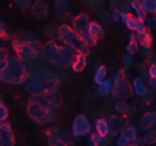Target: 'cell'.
I'll return each mask as SVG.
<instances>
[{
	"label": "cell",
	"instance_id": "32",
	"mask_svg": "<svg viewBox=\"0 0 156 146\" xmlns=\"http://www.w3.org/2000/svg\"><path fill=\"white\" fill-rule=\"evenodd\" d=\"M122 64H124V69L133 67V66H134V57H133V54L126 53V54L122 56Z\"/></svg>",
	"mask_w": 156,
	"mask_h": 146
},
{
	"label": "cell",
	"instance_id": "12",
	"mask_svg": "<svg viewBox=\"0 0 156 146\" xmlns=\"http://www.w3.org/2000/svg\"><path fill=\"white\" fill-rule=\"evenodd\" d=\"M15 134L12 126L6 121H0V146H15Z\"/></svg>",
	"mask_w": 156,
	"mask_h": 146
},
{
	"label": "cell",
	"instance_id": "4",
	"mask_svg": "<svg viewBox=\"0 0 156 146\" xmlns=\"http://www.w3.org/2000/svg\"><path fill=\"white\" fill-rule=\"evenodd\" d=\"M29 75L27 63L20 60L16 54H9L0 67V82L6 85H23Z\"/></svg>",
	"mask_w": 156,
	"mask_h": 146
},
{
	"label": "cell",
	"instance_id": "43",
	"mask_svg": "<svg viewBox=\"0 0 156 146\" xmlns=\"http://www.w3.org/2000/svg\"><path fill=\"white\" fill-rule=\"evenodd\" d=\"M2 104H5V102H3V97L0 95V105H2Z\"/></svg>",
	"mask_w": 156,
	"mask_h": 146
},
{
	"label": "cell",
	"instance_id": "44",
	"mask_svg": "<svg viewBox=\"0 0 156 146\" xmlns=\"http://www.w3.org/2000/svg\"><path fill=\"white\" fill-rule=\"evenodd\" d=\"M126 146H136V145H134V143H133V142H130L129 145H126Z\"/></svg>",
	"mask_w": 156,
	"mask_h": 146
},
{
	"label": "cell",
	"instance_id": "35",
	"mask_svg": "<svg viewBox=\"0 0 156 146\" xmlns=\"http://www.w3.org/2000/svg\"><path fill=\"white\" fill-rule=\"evenodd\" d=\"M101 22L105 25V27H108L109 23L112 22L111 19V12H107V10H101Z\"/></svg>",
	"mask_w": 156,
	"mask_h": 146
},
{
	"label": "cell",
	"instance_id": "13",
	"mask_svg": "<svg viewBox=\"0 0 156 146\" xmlns=\"http://www.w3.org/2000/svg\"><path fill=\"white\" fill-rule=\"evenodd\" d=\"M34 98H37L40 102H42V104L47 105V107H51L54 110L60 108V105H61V97H60V94H58V89L50 91V92H45V94L34 97Z\"/></svg>",
	"mask_w": 156,
	"mask_h": 146
},
{
	"label": "cell",
	"instance_id": "11",
	"mask_svg": "<svg viewBox=\"0 0 156 146\" xmlns=\"http://www.w3.org/2000/svg\"><path fill=\"white\" fill-rule=\"evenodd\" d=\"M107 121H108L109 127V136L115 137L117 134H120V132L129 124V117H126L124 114H114V116H109L107 118Z\"/></svg>",
	"mask_w": 156,
	"mask_h": 146
},
{
	"label": "cell",
	"instance_id": "40",
	"mask_svg": "<svg viewBox=\"0 0 156 146\" xmlns=\"http://www.w3.org/2000/svg\"><path fill=\"white\" fill-rule=\"evenodd\" d=\"M111 19H112V22H120V10H112Z\"/></svg>",
	"mask_w": 156,
	"mask_h": 146
},
{
	"label": "cell",
	"instance_id": "36",
	"mask_svg": "<svg viewBox=\"0 0 156 146\" xmlns=\"http://www.w3.org/2000/svg\"><path fill=\"white\" fill-rule=\"evenodd\" d=\"M7 117H9V110L5 104L0 105V121H6Z\"/></svg>",
	"mask_w": 156,
	"mask_h": 146
},
{
	"label": "cell",
	"instance_id": "27",
	"mask_svg": "<svg viewBox=\"0 0 156 146\" xmlns=\"http://www.w3.org/2000/svg\"><path fill=\"white\" fill-rule=\"evenodd\" d=\"M137 51H139V42H137L136 34L133 32V34L130 35L129 44H127V47H126V53H129V54H133V56H134Z\"/></svg>",
	"mask_w": 156,
	"mask_h": 146
},
{
	"label": "cell",
	"instance_id": "37",
	"mask_svg": "<svg viewBox=\"0 0 156 146\" xmlns=\"http://www.w3.org/2000/svg\"><path fill=\"white\" fill-rule=\"evenodd\" d=\"M114 143H115V146H126L130 143V140H127L124 136H121V134H118L115 137V140H114Z\"/></svg>",
	"mask_w": 156,
	"mask_h": 146
},
{
	"label": "cell",
	"instance_id": "22",
	"mask_svg": "<svg viewBox=\"0 0 156 146\" xmlns=\"http://www.w3.org/2000/svg\"><path fill=\"white\" fill-rule=\"evenodd\" d=\"M94 127H95V132L99 133L101 136H108L109 134V127H108V121L105 117H99L95 120L94 123Z\"/></svg>",
	"mask_w": 156,
	"mask_h": 146
},
{
	"label": "cell",
	"instance_id": "21",
	"mask_svg": "<svg viewBox=\"0 0 156 146\" xmlns=\"http://www.w3.org/2000/svg\"><path fill=\"white\" fill-rule=\"evenodd\" d=\"M105 34V29L102 27L101 23H98L95 21H90L89 22V35H90V38L94 40V41L98 42V40H101L102 37Z\"/></svg>",
	"mask_w": 156,
	"mask_h": 146
},
{
	"label": "cell",
	"instance_id": "17",
	"mask_svg": "<svg viewBox=\"0 0 156 146\" xmlns=\"http://www.w3.org/2000/svg\"><path fill=\"white\" fill-rule=\"evenodd\" d=\"M131 91L136 94L137 97H146L147 95V86L144 85V80H143V77L142 76H137L133 79V82H131Z\"/></svg>",
	"mask_w": 156,
	"mask_h": 146
},
{
	"label": "cell",
	"instance_id": "24",
	"mask_svg": "<svg viewBox=\"0 0 156 146\" xmlns=\"http://www.w3.org/2000/svg\"><path fill=\"white\" fill-rule=\"evenodd\" d=\"M107 77V67L104 64H98L96 69L94 70V84L99 85Z\"/></svg>",
	"mask_w": 156,
	"mask_h": 146
},
{
	"label": "cell",
	"instance_id": "1",
	"mask_svg": "<svg viewBox=\"0 0 156 146\" xmlns=\"http://www.w3.org/2000/svg\"><path fill=\"white\" fill-rule=\"evenodd\" d=\"M60 76L51 69L29 70L27 80L23 82V88L29 94V97H38L50 91H57L60 88Z\"/></svg>",
	"mask_w": 156,
	"mask_h": 146
},
{
	"label": "cell",
	"instance_id": "8",
	"mask_svg": "<svg viewBox=\"0 0 156 146\" xmlns=\"http://www.w3.org/2000/svg\"><path fill=\"white\" fill-rule=\"evenodd\" d=\"M131 85L127 80V75H126V69L117 70L115 76L112 79V89H111V95L114 99H126L127 97L131 95Z\"/></svg>",
	"mask_w": 156,
	"mask_h": 146
},
{
	"label": "cell",
	"instance_id": "42",
	"mask_svg": "<svg viewBox=\"0 0 156 146\" xmlns=\"http://www.w3.org/2000/svg\"><path fill=\"white\" fill-rule=\"evenodd\" d=\"M86 137H88V139H86V145H88V146H96V145H95V142L92 140V137H90L89 134L86 136Z\"/></svg>",
	"mask_w": 156,
	"mask_h": 146
},
{
	"label": "cell",
	"instance_id": "39",
	"mask_svg": "<svg viewBox=\"0 0 156 146\" xmlns=\"http://www.w3.org/2000/svg\"><path fill=\"white\" fill-rule=\"evenodd\" d=\"M120 2H121V0H109V10H111V12H112V10H118Z\"/></svg>",
	"mask_w": 156,
	"mask_h": 146
},
{
	"label": "cell",
	"instance_id": "19",
	"mask_svg": "<svg viewBox=\"0 0 156 146\" xmlns=\"http://www.w3.org/2000/svg\"><path fill=\"white\" fill-rule=\"evenodd\" d=\"M86 64H88V56H83V54L76 53L75 59H73V62L70 64V69L73 70L75 73H80L82 70H85Z\"/></svg>",
	"mask_w": 156,
	"mask_h": 146
},
{
	"label": "cell",
	"instance_id": "16",
	"mask_svg": "<svg viewBox=\"0 0 156 146\" xmlns=\"http://www.w3.org/2000/svg\"><path fill=\"white\" fill-rule=\"evenodd\" d=\"M54 12L58 19L67 21L69 15H70V3H69V0H54Z\"/></svg>",
	"mask_w": 156,
	"mask_h": 146
},
{
	"label": "cell",
	"instance_id": "10",
	"mask_svg": "<svg viewBox=\"0 0 156 146\" xmlns=\"http://www.w3.org/2000/svg\"><path fill=\"white\" fill-rule=\"evenodd\" d=\"M92 132V126L90 121L85 114H77L73 121H72V127H70V133L73 136V139H82L86 137L89 133Z\"/></svg>",
	"mask_w": 156,
	"mask_h": 146
},
{
	"label": "cell",
	"instance_id": "41",
	"mask_svg": "<svg viewBox=\"0 0 156 146\" xmlns=\"http://www.w3.org/2000/svg\"><path fill=\"white\" fill-rule=\"evenodd\" d=\"M131 142H133L136 146H143V145H144V143H143V139H142V137H139V136H137L134 140H131Z\"/></svg>",
	"mask_w": 156,
	"mask_h": 146
},
{
	"label": "cell",
	"instance_id": "31",
	"mask_svg": "<svg viewBox=\"0 0 156 146\" xmlns=\"http://www.w3.org/2000/svg\"><path fill=\"white\" fill-rule=\"evenodd\" d=\"M0 40H3V41H9V40H10L7 25L3 21H0Z\"/></svg>",
	"mask_w": 156,
	"mask_h": 146
},
{
	"label": "cell",
	"instance_id": "25",
	"mask_svg": "<svg viewBox=\"0 0 156 146\" xmlns=\"http://www.w3.org/2000/svg\"><path fill=\"white\" fill-rule=\"evenodd\" d=\"M114 110H115L117 114H124V116H127L130 112V105L126 99H115Z\"/></svg>",
	"mask_w": 156,
	"mask_h": 146
},
{
	"label": "cell",
	"instance_id": "15",
	"mask_svg": "<svg viewBox=\"0 0 156 146\" xmlns=\"http://www.w3.org/2000/svg\"><path fill=\"white\" fill-rule=\"evenodd\" d=\"M156 127V111H147L144 112L140 121H139V129L143 132H147L150 129H155Z\"/></svg>",
	"mask_w": 156,
	"mask_h": 146
},
{
	"label": "cell",
	"instance_id": "6",
	"mask_svg": "<svg viewBox=\"0 0 156 146\" xmlns=\"http://www.w3.org/2000/svg\"><path fill=\"white\" fill-rule=\"evenodd\" d=\"M55 40H58L61 44L70 47L75 53H79V54H83V56H89V51H90L89 44L82 38L80 35L76 34L75 31L72 29V27H69L67 23H61L60 27L57 28Z\"/></svg>",
	"mask_w": 156,
	"mask_h": 146
},
{
	"label": "cell",
	"instance_id": "7",
	"mask_svg": "<svg viewBox=\"0 0 156 146\" xmlns=\"http://www.w3.org/2000/svg\"><path fill=\"white\" fill-rule=\"evenodd\" d=\"M47 146H75V140L70 130L58 124H50L45 132Z\"/></svg>",
	"mask_w": 156,
	"mask_h": 146
},
{
	"label": "cell",
	"instance_id": "30",
	"mask_svg": "<svg viewBox=\"0 0 156 146\" xmlns=\"http://www.w3.org/2000/svg\"><path fill=\"white\" fill-rule=\"evenodd\" d=\"M147 80L152 86L156 88V63H152L149 67H147Z\"/></svg>",
	"mask_w": 156,
	"mask_h": 146
},
{
	"label": "cell",
	"instance_id": "20",
	"mask_svg": "<svg viewBox=\"0 0 156 146\" xmlns=\"http://www.w3.org/2000/svg\"><path fill=\"white\" fill-rule=\"evenodd\" d=\"M96 94L101 98H108L111 95V89H112V79L111 77H105L99 85H96Z\"/></svg>",
	"mask_w": 156,
	"mask_h": 146
},
{
	"label": "cell",
	"instance_id": "26",
	"mask_svg": "<svg viewBox=\"0 0 156 146\" xmlns=\"http://www.w3.org/2000/svg\"><path fill=\"white\" fill-rule=\"evenodd\" d=\"M131 10L134 12V16L136 18H139V19H142V21H144L146 18H147V13L143 10L142 5H140V0H134L133 3H131Z\"/></svg>",
	"mask_w": 156,
	"mask_h": 146
},
{
	"label": "cell",
	"instance_id": "29",
	"mask_svg": "<svg viewBox=\"0 0 156 146\" xmlns=\"http://www.w3.org/2000/svg\"><path fill=\"white\" fill-rule=\"evenodd\" d=\"M143 143L146 146H152L156 143V130L155 129H150L147 132H144V136L142 137Z\"/></svg>",
	"mask_w": 156,
	"mask_h": 146
},
{
	"label": "cell",
	"instance_id": "28",
	"mask_svg": "<svg viewBox=\"0 0 156 146\" xmlns=\"http://www.w3.org/2000/svg\"><path fill=\"white\" fill-rule=\"evenodd\" d=\"M140 5L147 15L156 13V0H140Z\"/></svg>",
	"mask_w": 156,
	"mask_h": 146
},
{
	"label": "cell",
	"instance_id": "23",
	"mask_svg": "<svg viewBox=\"0 0 156 146\" xmlns=\"http://www.w3.org/2000/svg\"><path fill=\"white\" fill-rule=\"evenodd\" d=\"M120 134L131 142V140H134L137 136H139V127H137V126H133V124H127L121 132H120Z\"/></svg>",
	"mask_w": 156,
	"mask_h": 146
},
{
	"label": "cell",
	"instance_id": "34",
	"mask_svg": "<svg viewBox=\"0 0 156 146\" xmlns=\"http://www.w3.org/2000/svg\"><path fill=\"white\" fill-rule=\"evenodd\" d=\"M134 0H122L120 2V7H118V10L122 12V13H130V10H131V3H133Z\"/></svg>",
	"mask_w": 156,
	"mask_h": 146
},
{
	"label": "cell",
	"instance_id": "5",
	"mask_svg": "<svg viewBox=\"0 0 156 146\" xmlns=\"http://www.w3.org/2000/svg\"><path fill=\"white\" fill-rule=\"evenodd\" d=\"M27 112L28 117L40 126H50L57 121V110L44 105L34 97L28 99Z\"/></svg>",
	"mask_w": 156,
	"mask_h": 146
},
{
	"label": "cell",
	"instance_id": "3",
	"mask_svg": "<svg viewBox=\"0 0 156 146\" xmlns=\"http://www.w3.org/2000/svg\"><path fill=\"white\" fill-rule=\"evenodd\" d=\"M40 56L48 64H53L60 69H70V64L73 62L76 53L67 45L64 44L58 45L54 40H50V41L41 44Z\"/></svg>",
	"mask_w": 156,
	"mask_h": 146
},
{
	"label": "cell",
	"instance_id": "9",
	"mask_svg": "<svg viewBox=\"0 0 156 146\" xmlns=\"http://www.w3.org/2000/svg\"><path fill=\"white\" fill-rule=\"evenodd\" d=\"M89 22H90V19H89V16L86 13L76 15L73 18V21H72V29L88 42L89 47H94L96 44V41H94L90 38V35H89Z\"/></svg>",
	"mask_w": 156,
	"mask_h": 146
},
{
	"label": "cell",
	"instance_id": "2",
	"mask_svg": "<svg viewBox=\"0 0 156 146\" xmlns=\"http://www.w3.org/2000/svg\"><path fill=\"white\" fill-rule=\"evenodd\" d=\"M41 42L37 35L31 31H16L12 37V50L20 60L25 63L40 56Z\"/></svg>",
	"mask_w": 156,
	"mask_h": 146
},
{
	"label": "cell",
	"instance_id": "33",
	"mask_svg": "<svg viewBox=\"0 0 156 146\" xmlns=\"http://www.w3.org/2000/svg\"><path fill=\"white\" fill-rule=\"evenodd\" d=\"M13 3L16 6L19 7L20 10H23V12H28L29 10V7H31V0H13Z\"/></svg>",
	"mask_w": 156,
	"mask_h": 146
},
{
	"label": "cell",
	"instance_id": "18",
	"mask_svg": "<svg viewBox=\"0 0 156 146\" xmlns=\"http://www.w3.org/2000/svg\"><path fill=\"white\" fill-rule=\"evenodd\" d=\"M137 37V42H139V47H142L144 50H150L152 45H153V38H152V34H150L149 29L143 31L140 34H136Z\"/></svg>",
	"mask_w": 156,
	"mask_h": 146
},
{
	"label": "cell",
	"instance_id": "38",
	"mask_svg": "<svg viewBox=\"0 0 156 146\" xmlns=\"http://www.w3.org/2000/svg\"><path fill=\"white\" fill-rule=\"evenodd\" d=\"M7 56H9L7 50L5 48V47H0V67H2V64L5 63V60H6Z\"/></svg>",
	"mask_w": 156,
	"mask_h": 146
},
{
	"label": "cell",
	"instance_id": "14",
	"mask_svg": "<svg viewBox=\"0 0 156 146\" xmlns=\"http://www.w3.org/2000/svg\"><path fill=\"white\" fill-rule=\"evenodd\" d=\"M29 12H31V16L38 19V21H45L50 15L48 5L44 3V0H35L34 3H31Z\"/></svg>",
	"mask_w": 156,
	"mask_h": 146
}]
</instances>
